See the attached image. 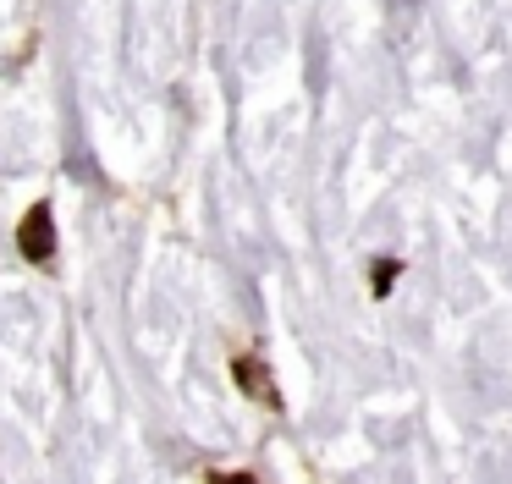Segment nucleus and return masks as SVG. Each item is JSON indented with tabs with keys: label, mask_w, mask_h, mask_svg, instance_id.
Returning a JSON list of instances; mask_svg holds the SVG:
<instances>
[{
	"label": "nucleus",
	"mask_w": 512,
	"mask_h": 484,
	"mask_svg": "<svg viewBox=\"0 0 512 484\" xmlns=\"http://www.w3.org/2000/svg\"><path fill=\"white\" fill-rule=\"evenodd\" d=\"M17 248H23V259H50L56 253V226H50V209L34 204L23 220V231H17Z\"/></svg>",
	"instance_id": "nucleus-1"
},
{
	"label": "nucleus",
	"mask_w": 512,
	"mask_h": 484,
	"mask_svg": "<svg viewBox=\"0 0 512 484\" xmlns=\"http://www.w3.org/2000/svg\"><path fill=\"white\" fill-rule=\"evenodd\" d=\"M237 380H248V385H254V391H259V402H276V391H270V380L254 369V363H237Z\"/></svg>",
	"instance_id": "nucleus-2"
},
{
	"label": "nucleus",
	"mask_w": 512,
	"mask_h": 484,
	"mask_svg": "<svg viewBox=\"0 0 512 484\" xmlns=\"http://www.w3.org/2000/svg\"><path fill=\"white\" fill-rule=\"evenodd\" d=\"M391 281H397V259H380V275H375V292H386Z\"/></svg>",
	"instance_id": "nucleus-3"
}]
</instances>
